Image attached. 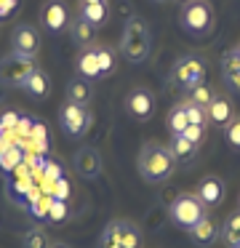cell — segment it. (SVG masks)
<instances>
[{"label": "cell", "instance_id": "obj_1", "mask_svg": "<svg viewBox=\"0 0 240 248\" xmlns=\"http://www.w3.org/2000/svg\"><path fill=\"white\" fill-rule=\"evenodd\" d=\"M174 171H176V160L168 147L155 144V141L142 147V152H139V173H142L144 182L149 184L168 182L174 176Z\"/></svg>", "mask_w": 240, "mask_h": 248}, {"label": "cell", "instance_id": "obj_2", "mask_svg": "<svg viewBox=\"0 0 240 248\" xmlns=\"http://www.w3.org/2000/svg\"><path fill=\"white\" fill-rule=\"evenodd\" d=\"M149 30L147 24L142 22L139 16H131L126 22V27H123V38H120V51L123 56H126L128 62H133V64H142L144 59L149 56Z\"/></svg>", "mask_w": 240, "mask_h": 248}, {"label": "cell", "instance_id": "obj_3", "mask_svg": "<svg viewBox=\"0 0 240 248\" xmlns=\"http://www.w3.org/2000/svg\"><path fill=\"white\" fill-rule=\"evenodd\" d=\"M181 27L190 35H206L213 27V8L208 0H184Z\"/></svg>", "mask_w": 240, "mask_h": 248}, {"label": "cell", "instance_id": "obj_4", "mask_svg": "<svg viewBox=\"0 0 240 248\" xmlns=\"http://www.w3.org/2000/svg\"><path fill=\"white\" fill-rule=\"evenodd\" d=\"M171 221L176 227H184V230H192L203 216L208 214V208L200 203L197 195H179V198L171 203Z\"/></svg>", "mask_w": 240, "mask_h": 248}, {"label": "cell", "instance_id": "obj_5", "mask_svg": "<svg viewBox=\"0 0 240 248\" xmlns=\"http://www.w3.org/2000/svg\"><path fill=\"white\" fill-rule=\"evenodd\" d=\"M37 70V62L35 56H19V54H11L0 62V83L16 88V86H24L30 80V75Z\"/></svg>", "mask_w": 240, "mask_h": 248}, {"label": "cell", "instance_id": "obj_6", "mask_svg": "<svg viewBox=\"0 0 240 248\" xmlns=\"http://www.w3.org/2000/svg\"><path fill=\"white\" fill-rule=\"evenodd\" d=\"M171 83L184 88V91L206 83V62L197 59V56H184V59H179L174 64V70H171Z\"/></svg>", "mask_w": 240, "mask_h": 248}, {"label": "cell", "instance_id": "obj_7", "mask_svg": "<svg viewBox=\"0 0 240 248\" xmlns=\"http://www.w3.org/2000/svg\"><path fill=\"white\" fill-rule=\"evenodd\" d=\"M91 123H94V115H91L83 104L67 102L59 109V125H62V131L67 136H75V139H78V136H85L91 128Z\"/></svg>", "mask_w": 240, "mask_h": 248}, {"label": "cell", "instance_id": "obj_8", "mask_svg": "<svg viewBox=\"0 0 240 248\" xmlns=\"http://www.w3.org/2000/svg\"><path fill=\"white\" fill-rule=\"evenodd\" d=\"M11 46H14V54L19 56H35L40 51V32L32 24H16L14 35H11Z\"/></svg>", "mask_w": 240, "mask_h": 248}, {"label": "cell", "instance_id": "obj_9", "mask_svg": "<svg viewBox=\"0 0 240 248\" xmlns=\"http://www.w3.org/2000/svg\"><path fill=\"white\" fill-rule=\"evenodd\" d=\"M190 232V240L195 243V246H200V248H208V246H213V243L222 237V224H219L213 216H203L200 221H197L192 230H187Z\"/></svg>", "mask_w": 240, "mask_h": 248}, {"label": "cell", "instance_id": "obj_10", "mask_svg": "<svg viewBox=\"0 0 240 248\" xmlns=\"http://www.w3.org/2000/svg\"><path fill=\"white\" fill-rule=\"evenodd\" d=\"M126 112L136 120H147L155 112V99L147 88H133L126 96Z\"/></svg>", "mask_w": 240, "mask_h": 248}, {"label": "cell", "instance_id": "obj_11", "mask_svg": "<svg viewBox=\"0 0 240 248\" xmlns=\"http://www.w3.org/2000/svg\"><path fill=\"white\" fill-rule=\"evenodd\" d=\"M75 171L83 179H99L101 173V155L96 147H80L75 155Z\"/></svg>", "mask_w": 240, "mask_h": 248}, {"label": "cell", "instance_id": "obj_12", "mask_svg": "<svg viewBox=\"0 0 240 248\" xmlns=\"http://www.w3.org/2000/svg\"><path fill=\"white\" fill-rule=\"evenodd\" d=\"M69 22V14L67 8H64L62 0H48V3H43L40 8V24L46 30H51V32H59V30H64Z\"/></svg>", "mask_w": 240, "mask_h": 248}, {"label": "cell", "instance_id": "obj_13", "mask_svg": "<svg viewBox=\"0 0 240 248\" xmlns=\"http://www.w3.org/2000/svg\"><path fill=\"white\" fill-rule=\"evenodd\" d=\"M224 182L219 176H206L200 179V184H197V198H200V203L206 205V208H213V205H219L224 200Z\"/></svg>", "mask_w": 240, "mask_h": 248}, {"label": "cell", "instance_id": "obj_14", "mask_svg": "<svg viewBox=\"0 0 240 248\" xmlns=\"http://www.w3.org/2000/svg\"><path fill=\"white\" fill-rule=\"evenodd\" d=\"M206 112H208V123H213V125H219V128H227L229 123H232V102L229 99H224V96H213V102L206 107Z\"/></svg>", "mask_w": 240, "mask_h": 248}, {"label": "cell", "instance_id": "obj_15", "mask_svg": "<svg viewBox=\"0 0 240 248\" xmlns=\"http://www.w3.org/2000/svg\"><path fill=\"white\" fill-rule=\"evenodd\" d=\"M171 155H174V160L176 163H192L197 157V150H200V147L197 144H192V141H187L184 136L181 134H176L174 139H171Z\"/></svg>", "mask_w": 240, "mask_h": 248}, {"label": "cell", "instance_id": "obj_16", "mask_svg": "<svg viewBox=\"0 0 240 248\" xmlns=\"http://www.w3.org/2000/svg\"><path fill=\"white\" fill-rule=\"evenodd\" d=\"M110 16V8L107 3H80V19H85L94 27H101Z\"/></svg>", "mask_w": 240, "mask_h": 248}, {"label": "cell", "instance_id": "obj_17", "mask_svg": "<svg viewBox=\"0 0 240 248\" xmlns=\"http://www.w3.org/2000/svg\"><path fill=\"white\" fill-rule=\"evenodd\" d=\"M67 102L72 104H88L91 102V86L85 78H72V80L67 83Z\"/></svg>", "mask_w": 240, "mask_h": 248}, {"label": "cell", "instance_id": "obj_18", "mask_svg": "<svg viewBox=\"0 0 240 248\" xmlns=\"http://www.w3.org/2000/svg\"><path fill=\"white\" fill-rule=\"evenodd\" d=\"M69 35H72V40L78 46H91L94 43V35H96V27L78 16V19H72V24H69Z\"/></svg>", "mask_w": 240, "mask_h": 248}, {"label": "cell", "instance_id": "obj_19", "mask_svg": "<svg viewBox=\"0 0 240 248\" xmlns=\"http://www.w3.org/2000/svg\"><path fill=\"white\" fill-rule=\"evenodd\" d=\"M78 72L80 78H99V59H96V48H85L83 54L78 56Z\"/></svg>", "mask_w": 240, "mask_h": 248}, {"label": "cell", "instance_id": "obj_20", "mask_svg": "<svg viewBox=\"0 0 240 248\" xmlns=\"http://www.w3.org/2000/svg\"><path fill=\"white\" fill-rule=\"evenodd\" d=\"M24 88L30 91V96H35V99H43L48 91H51V83H48V75L43 70H35L30 75V80L24 83Z\"/></svg>", "mask_w": 240, "mask_h": 248}, {"label": "cell", "instance_id": "obj_21", "mask_svg": "<svg viewBox=\"0 0 240 248\" xmlns=\"http://www.w3.org/2000/svg\"><path fill=\"white\" fill-rule=\"evenodd\" d=\"M222 237L227 240V246H240V211L229 214L222 224Z\"/></svg>", "mask_w": 240, "mask_h": 248}, {"label": "cell", "instance_id": "obj_22", "mask_svg": "<svg viewBox=\"0 0 240 248\" xmlns=\"http://www.w3.org/2000/svg\"><path fill=\"white\" fill-rule=\"evenodd\" d=\"M190 125V118H187V109H184V102L181 104H176L174 109L168 112V128H171V134H184V128Z\"/></svg>", "mask_w": 240, "mask_h": 248}, {"label": "cell", "instance_id": "obj_23", "mask_svg": "<svg viewBox=\"0 0 240 248\" xmlns=\"http://www.w3.org/2000/svg\"><path fill=\"white\" fill-rule=\"evenodd\" d=\"M99 248H123L120 246V221H110L99 237Z\"/></svg>", "mask_w": 240, "mask_h": 248}, {"label": "cell", "instance_id": "obj_24", "mask_svg": "<svg viewBox=\"0 0 240 248\" xmlns=\"http://www.w3.org/2000/svg\"><path fill=\"white\" fill-rule=\"evenodd\" d=\"M48 246H51V240H48V235L40 230V227L27 230L24 237H21V248H48Z\"/></svg>", "mask_w": 240, "mask_h": 248}, {"label": "cell", "instance_id": "obj_25", "mask_svg": "<svg viewBox=\"0 0 240 248\" xmlns=\"http://www.w3.org/2000/svg\"><path fill=\"white\" fill-rule=\"evenodd\" d=\"M120 246L123 248H142V235L131 221H120Z\"/></svg>", "mask_w": 240, "mask_h": 248}, {"label": "cell", "instance_id": "obj_26", "mask_svg": "<svg viewBox=\"0 0 240 248\" xmlns=\"http://www.w3.org/2000/svg\"><path fill=\"white\" fill-rule=\"evenodd\" d=\"M184 109H187V118H190V125H206V123H208L206 107H200V104H192L190 99H187V102H184Z\"/></svg>", "mask_w": 240, "mask_h": 248}, {"label": "cell", "instance_id": "obj_27", "mask_svg": "<svg viewBox=\"0 0 240 248\" xmlns=\"http://www.w3.org/2000/svg\"><path fill=\"white\" fill-rule=\"evenodd\" d=\"M190 102L192 104H200V107H208V104L213 102V91L206 86V83H200V86L190 88Z\"/></svg>", "mask_w": 240, "mask_h": 248}, {"label": "cell", "instance_id": "obj_28", "mask_svg": "<svg viewBox=\"0 0 240 248\" xmlns=\"http://www.w3.org/2000/svg\"><path fill=\"white\" fill-rule=\"evenodd\" d=\"M235 72H240V56H238V51H227L224 54V59H222V75L227 78V75H235Z\"/></svg>", "mask_w": 240, "mask_h": 248}, {"label": "cell", "instance_id": "obj_29", "mask_svg": "<svg viewBox=\"0 0 240 248\" xmlns=\"http://www.w3.org/2000/svg\"><path fill=\"white\" fill-rule=\"evenodd\" d=\"M227 144L232 147L235 152H240V118H235L232 123L227 125Z\"/></svg>", "mask_w": 240, "mask_h": 248}, {"label": "cell", "instance_id": "obj_30", "mask_svg": "<svg viewBox=\"0 0 240 248\" xmlns=\"http://www.w3.org/2000/svg\"><path fill=\"white\" fill-rule=\"evenodd\" d=\"M96 59H99L101 75L112 72V67H115V59H112V51H110V48H96Z\"/></svg>", "mask_w": 240, "mask_h": 248}, {"label": "cell", "instance_id": "obj_31", "mask_svg": "<svg viewBox=\"0 0 240 248\" xmlns=\"http://www.w3.org/2000/svg\"><path fill=\"white\" fill-rule=\"evenodd\" d=\"M181 136H184L187 141H192V144L200 147V144H203V139H206V125H187Z\"/></svg>", "mask_w": 240, "mask_h": 248}, {"label": "cell", "instance_id": "obj_32", "mask_svg": "<svg viewBox=\"0 0 240 248\" xmlns=\"http://www.w3.org/2000/svg\"><path fill=\"white\" fill-rule=\"evenodd\" d=\"M224 80H227V86L232 88V91H238V93H240V72H235V75H227Z\"/></svg>", "mask_w": 240, "mask_h": 248}, {"label": "cell", "instance_id": "obj_33", "mask_svg": "<svg viewBox=\"0 0 240 248\" xmlns=\"http://www.w3.org/2000/svg\"><path fill=\"white\" fill-rule=\"evenodd\" d=\"M3 99H5V83H0V104H3Z\"/></svg>", "mask_w": 240, "mask_h": 248}, {"label": "cell", "instance_id": "obj_34", "mask_svg": "<svg viewBox=\"0 0 240 248\" xmlns=\"http://www.w3.org/2000/svg\"><path fill=\"white\" fill-rule=\"evenodd\" d=\"M48 248H69V246H67V243H51Z\"/></svg>", "mask_w": 240, "mask_h": 248}, {"label": "cell", "instance_id": "obj_35", "mask_svg": "<svg viewBox=\"0 0 240 248\" xmlns=\"http://www.w3.org/2000/svg\"><path fill=\"white\" fill-rule=\"evenodd\" d=\"M80 3H107V0H80Z\"/></svg>", "mask_w": 240, "mask_h": 248}, {"label": "cell", "instance_id": "obj_36", "mask_svg": "<svg viewBox=\"0 0 240 248\" xmlns=\"http://www.w3.org/2000/svg\"><path fill=\"white\" fill-rule=\"evenodd\" d=\"M235 51H238V56H240V46H238V48H235Z\"/></svg>", "mask_w": 240, "mask_h": 248}, {"label": "cell", "instance_id": "obj_37", "mask_svg": "<svg viewBox=\"0 0 240 248\" xmlns=\"http://www.w3.org/2000/svg\"><path fill=\"white\" fill-rule=\"evenodd\" d=\"M158 3H168V0H158Z\"/></svg>", "mask_w": 240, "mask_h": 248}, {"label": "cell", "instance_id": "obj_38", "mask_svg": "<svg viewBox=\"0 0 240 248\" xmlns=\"http://www.w3.org/2000/svg\"><path fill=\"white\" fill-rule=\"evenodd\" d=\"M229 248H240V246H229Z\"/></svg>", "mask_w": 240, "mask_h": 248}]
</instances>
